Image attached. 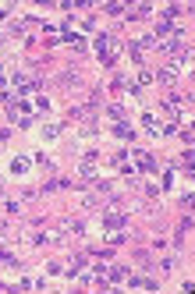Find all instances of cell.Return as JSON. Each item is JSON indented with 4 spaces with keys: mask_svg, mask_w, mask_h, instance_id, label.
Wrapping results in <instances>:
<instances>
[{
    "mask_svg": "<svg viewBox=\"0 0 195 294\" xmlns=\"http://www.w3.org/2000/svg\"><path fill=\"white\" fill-rule=\"evenodd\" d=\"M142 124H146V131H149V135H163V128L156 124V117H153V114H146V117H142Z\"/></svg>",
    "mask_w": 195,
    "mask_h": 294,
    "instance_id": "cell-6",
    "label": "cell"
},
{
    "mask_svg": "<svg viewBox=\"0 0 195 294\" xmlns=\"http://www.w3.org/2000/svg\"><path fill=\"white\" fill-rule=\"evenodd\" d=\"M114 135H117V139H131L135 128H131V124H124V121H117V124H114Z\"/></svg>",
    "mask_w": 195,
    "mask_h": 294,
    "instance_id": "cell-5",
    "label": "cell"
},
{
    "mask_svg": "<svg viewBox=\"0 0 195 294\" xmlns=\"http://www.w3.org/2000/svg\"><path fill=\"white\" fill-rule=\"evenodd\" d=\"M139 266H142V269H149V266H153V263H149V252H139Z\"/></svg>",
    "mask_w": 195,
    "mask_h": 294,
    "instance_id": "cell-8",
    "label": "cell"
},
{
    "mask_svg": "<svg viewBox=\"0 0 195 294\" xmlns=\"http://www.w3.org/2000/svg\"><path fill=\"white\" fill-rule=\"evenodd\" d=\"M135 170H139V174H153V170H156L153 156H149V153H139V163H135Z\"/></svg>",
    "mask_w": 195,
    "mask_h": 294,
    "instance_id": "cell-3",
    "label": "cell"
},
{
    "mask_svg": "<svg viewBox=\"0 0 195 294\" xmlns=\"http://www.w3.org/2000/svg\"><path fill=\"white\" fill-rule=\"evenodd\" d=\"M103 227H107V234H117V231H124V213H107Z\"/></svg>",
    "mask_w": 195,
    "mask_h": 294,
    "instance_id": "cell-1",
    "label": "cell"
},
{
    "mask_svg": "<svg viewBox=\"0 0 195 294\" xmlns=\"http://www.w3.org/2000/svg\"><path fill=\"white\" fill-rule=\"evenodd\" d=\"M103 280H110V284H121V280H128V269L124 266H107V277Z\"/></svg>",
    "mask_w": 195,
    "mask_h": 294,
    "instance_id": "cell-2",
    "label": "cell"
},
{
    "mask_svg": "<svg viewBox=\"0 0 195 294\" xmlns=\"http://www.w3.org/2000/svg\"><path fill=\"white\" fill-rule=\"evenodd\" d=\"M82 177L85 181H96V160H93V153H89V160L82 163Z\"/></svg>",
    "mask_w": 195,
    "mask_h": 294,
    "instance_id": "cell-4",
    "label": "cell"
},
{
    "mask_svg": "<svg viewBox=\"0 0 195 294\" xmlns=\"http://www.w3.org/2000/svg\"><path fill=\"white\" fill-rule=\"evenodd\" d=\"M11 170H15V174H25V170H29V160H25V156H18V160L11 163Z\"/></svg>",
    "mask_w": 195,
    "mask_h": 294,
    "instance_id": "cell-7",
    "label": "cell"
}]
</instances>
